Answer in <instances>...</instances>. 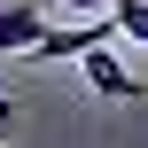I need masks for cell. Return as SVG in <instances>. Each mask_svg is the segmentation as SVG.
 Instances as JSON below:
<instances>
[{
	"label": "cell",
	"mask_w": 148,
	"mask_h": 148,
	"mask_svg": "<svg viewBox=\"0 0 148 148\" xmlns=\"http://www.w3.org/2000/svg\"><path fill=\"white\" fill-rule=\"evenodd\" d=\"M16 140V101H8V94H0V148Z\"/></svg>",
	"instance_id": "5b68a950"
},
{
	"label": "cell",
	"mask_w": 148,
	"mask_h": 148,
	"mask_svg": "<svg viewBox=\"0 0 148 148\" xmlns=\"http://www.w3.org/2000/svg\"><path fill=\"white\" fill-rule=\"evenodd\" d=\"M78 70H86V86L101 94V101H140V70L125 62V55H109V39L101 47H86V55H70Z\"/></svg>",
	"instance_id": "6da1fadb"
},
{
	"label": "cell",
	"mask_w": 148,
	"mask_h": 148,
	"mask_svg": "<svg viewBox=\"0 0 148 148\" xmlns=\"http://www.w3.org/2000/svg\"><path fill=\"white\" fill-rule=\"evenodd\" d=\"M109 31L133 39V47H148V0H109Z\"/></svg>",
	"instance_id": "3957f363"
},
{
	"label": "cell",
	"mask_w": 148,
	"mask_h": 148,
	"mask_svg": "<svg viewBox=\"0 0 148 148\" xmlns=\"http://www.w3.org/2000/svg\"><path fill=\"white\" fill-rule=\"evenodd\" d=\"M39 23H47V8H31V0L16 8V0H8V8H0V55H23V47L39 39Z\"/></svg>",
	"instance_id": "7a4b0ae2"
},
{
	"label": "cell",
	"mask_w": 148,
	"mask_h": 148,
	"mask_svg": "<svg viewBox=\"0 0 148 148\" xmlns=\"http://www.w3.org/2000/svg\"><path fill=\"white\" fill-rule=\"evenodd\" d=\"M55 8H62V16H101L109 0H55Z\"/></svg>",
	"instance_id": "277c9868"
}]
</instances>
